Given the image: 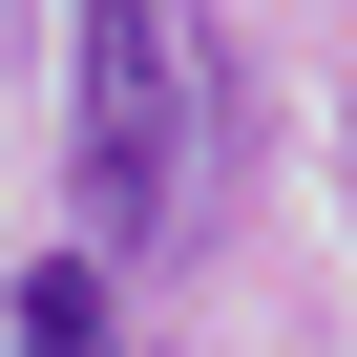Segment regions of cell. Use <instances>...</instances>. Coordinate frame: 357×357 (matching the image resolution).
Segmentation results:
<instances>
[{
	"instance_id": "6da1fadb",
	"label": "cell",
	"mask_w": 357,
	"mask_h": 357,
	"mask_svg": "<svg viewBox=\"0 0 357 357\" xmlns=\"http://www.w3.org/2000/svg\"><path fill=\"white\" fill-rule=\"evenodd\" d=\"M168 105H190L168 0H84V273L168 252Z\"/></svg>"
},
{
	"instance_id": "7a4b0ae2",
	"label": "cell",
	"mask_w": 357,
	"mask_h": 357,
	"mask_svg": "<svg viewBox=\"0 0 357 357\" xmlns=\"http://www.w3.org/2000/svg\"><path fill=\"white\" fill-rule=\"evenodd\" d=\"M22 357H126V315H105V273H84V252H43V273H22Z\"/></svg>"
}]
</instances>
